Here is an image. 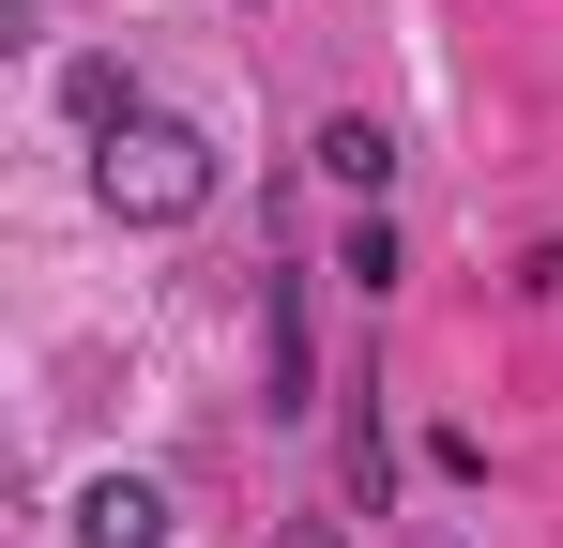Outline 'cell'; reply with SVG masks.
Masks as SVG:
<instances>
[{
    "instance_id": "cell-3",
    "label": "cell",
    "mask_w": 563,
    "mask_h": 548,
    "mask_svg": "<svg viewBox=\"0 0 563 548\" xmlns=\"http://www.w3.org/2000/svg\"><path fill=\"white\" fill-rule=\"evenodd\" d=\"M305 396H320V365H305V289H260V412H305Z\"/></svg>"
},
{
    "instance_id": "cell-2",
    "label": "cell",
    "mask_w": 563,
    "mask_h": 548,
    "mask_svg": "<svg viewBox=\"0 0 563 548\" xmlns=\"http://www.w3.org/2000/svg\"><path fill=\"white\" fill-rule=\"evenodd\" d=\"M77 548H168V487L153 472H92L77 487Z\"/></svg>"
},
{
    "instance_id": "cell-7",
    "label": "cell",
    "mask_w": 563,
    "mask_h": 548,
    "mask_svg": "<svg viewBox=\"0 0 563 548\" xmlns=\"http://www.w3.org/2000/svg\"><path fill=\"white\" fill-rule=\"evenodd\" d=\"M335 274H351V289H396V229H380V198L351 213V244H335Z\"/></svg>"
},
{
    "instance_id": "cell-5",
    "label": "cell",
    "mask_w": 563,
    "mask_h": 548,
    "mask_svg": "<svg viewBox=\"0 0 563 548\" xmlns=\"http://www.w3.org/2000/svg\"><path fill=\"white\" fill-rule=\"evenodd\" d=\"M320 183H351V198H380V183H396V138H380L366 107H335V122H320Z\"/></svg>"
},
{
    "instance_id": "cell-6",
    "label": "cell",
    "mask_w": 563,
    "mask_h": 548,
    "mask_svg": "<svg viewBox=\"0 0 563 548\" xmlns=\"http://www.w3.org/2000/svg\"><path fill=\"white\" fill-rule=\"evenodd\" d=\"M62 107H77L92 138H122V122H137V77H122V62H62Z\"/></svg>"
},
{
    "instance_id": "cell-4",
    "label": "cell",
    "mask_w": 563,
    "mask_h": 548,
    "mask_svg": "<svg viewBox=\"0 0 563 548\" xmlns=\"http://www.w3.org/2000/svg\"><path fill=\"white\" fill-rule=\"evenodd\" d=\"M335 487H351V518H396V442H380V396H351V442H335Z\"/></svg>"
},
{
    "instance_id": "cell-1",
    "label": "cell",
    "mask_w": 563,
    "mask_h": 548,
    "mask_svg": "<svg viewBox=\"0 0 563 548\" xmlns=\"http://www.w3.org/2000/svg\"><path fill=\"white\" fill-rule=\"evenodd\" d=\"M92 198L122 213V229H184L198 198H213V138H198V122H168V107H137V122L92 153Z\"/></svg>"
},
{
    "instance_id": "cell-8",
    "label": "cell",
    "mask_w": 563,
    "mask_h": 548,
    "mask_svg": "<svg viewBox=\"0 0 563 548\" xmlns=\"http://www.w3.org/2000/svg\"><path fill=\"white\" fill-rule=\"evenodd\" d=\"M427 548H457V534H427Z\"/></svg>"
}]
</instances>
